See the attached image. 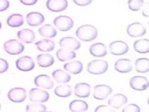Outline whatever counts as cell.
Segmentation results:
<instances>
[{"mask_svg":"<svg viewBox=\"0 0 149 112\" xmlns=\"http://www.w3.org/2000/svg\"><path fill=\"white\" fill-rule=\"evenodd\" d=\"M0 111H1V104H0Z\"/></svg>","mask_w":149,"mask_h":112,"instance_id":"b9f144b4","label":"cell"},{"mask_svg":"<svg viewBox=\"0 0 149 112\" xmlns=\"http://www.w3.org/2000/svg\"><path fill=\"white\" fill-rule=\"evenodd\" d=\"M74 3L77 6H81V7H84V6H88L93 2V0H73Z\"/></svg>","mask_w":149,"mask_h":112,"instance_id":"8d00e7d4","label":"cell"},{"mask_svg":"<svg viewBox=\"0 0 149 112\" xmlns=\"http://www.w3.org/2000/svg\"><path fill=\"white\" fill-rule=\"evenodd\" d=\"M2 28V23H1V22H0V29Z\"/></svg>","mask_w":149,"mask_h":112,"instance_id":"60d3db41","label":"cell"},{"mask_svg":"<svg viewBox=\"0 0 149 112\" xmlns=\"http://www.w3.org/2000/svg\"><path fill=\"white\" fill-rule=\"evenodd\" d=\"M147 30L141 22H133L130 23L127 28V33L129 36L133 38H138L145 35Z\"/></svg>","mask_w":149,"mask_h":112,"instance_id":"30bf717a","label":"cell"},{"mask_svg":"<svg viewBox=\"0 0 149 112\" xmlns=\"http://www.w3.org/2000/svg\"><path fill=\"white\" fill-rule=\"evenodd\" d=\"M123 112H140L141 111V108L135 104H130L126 105L123 109Z\"/></svg>","mask_w":149,"mask_h":112,"instance_id":"836d02e7","label":"cell"},{"mask_svg":"<svg viewBox=\"0 0 149 112\" xmlns=\"http://www.w3.org/2000/svg\"><path fill=\"white\" fill-rule=\"evenodd\" d=\"M18 39L26 44H31L35 40V33L30 29H22L17 33Z\"/></svg>","mask_w":149,"mask_h":112,"instance_id":"ffe728a7","label":"cell"},{"mask_svg":"<svg viewBox=\"0 0 149 112\" xmlns=\"http://www.w3.org/2000/svg\"><path fill=\"white\" fill-rule=\"evenodd\" d=\"M37 63L41 68H47L54 63V57L50 54H40L37 56Z\"/></svg>","mask_w":149,"mask_h":112,"instance_id":"484cf974","label":"cell"},{"mask_svg":"<svg viewBox=\"0 0 149 112\" xmlns=\"http://www.w3.org/2000/svg\"><path fill=\"white\" fill-rule=\"evenodd\" d=\"M112 93V88L107 85H97L93 88V98L98 100H104Z\"/></svg>","mask_w":149,"mask_h":112,"instance_id":"8fae6325","label":"cell"},{"mask_svg":"<svg viewBox=\"0 0 149 112\" xmlns=\"http://www.w3.org/2000/svg\"><path fill=\"white\" fill-rule=\"evenodd\" d=\"M109 49L113 56H122L129 51V45L124 41L115 40L109 45Z\"/></svg>","mask_w":149,"mask_h":112,"instance_id":"5b68a950","label":"cell"},{"mask_svg":"<svg viewBox=\"0 0 149 112\" xmlns=\"http://www.w3.org/2000/svg\"><path fill=\"white\" fill-rule=\"evenodd\" d=\"M134 51L141 54H147L149 52V40H136L134 43Z\"/></svg>","mask_w":149,"mask_h":112,"instance_id":"f1b7e54d","label":"cell"},{"mask_svg":"<svg viewBox=\"0 0 149 112\" xmlns=\"http://www.w3.org/2000/svg\"><path fill=\"white\" fill-rule=\"evenodd\" d=\"M10 7V2L8 0H0V12L8 10Z\"/></svg>","mask_w":149,"mask_h":112,"instance_id":"74e56055","label":"cell"},{"mask_svg":"<svg viewBox=\"0 0 149 112\" xmlns=\"http://www.w3.org/2000/svg\"><path fill=\"white\" fill-rule=\"evenodd\" d=\"M22 4L24 5H27V6H32V5H34L38 0H19Z\"/></svg>","mask_w":149,"mask_h":112,"instance_id":"f35d334b","label":"cell"},{"mask_svg":"<svg viewBox=\"0 0 149 112\" xmlns=\"http://www.w3.org/2000/svg\"><path fill=\"white\" fill-rule=\"evenodd\" d=\"M75 35L80 40L84 42H90L98 37V30L93 25H82L76 29Z\"/></svg>","mask_w":149,"mask_h":112,"instance_id":"6da1fadb","label":"cell"},{"mask_svg":"<svg viewBox=\"0 0 149 112\" xmlns=\"http://www.w3.org/2000/svg\"><path fill=\"white\" fill-rule=\"evenodd\" d=\"M7 24L10 28H19L23 25L24 20L23 16L21 14L10 15L7 19Z\"/></svg>","mask_w":149,"mask_h":112,"instance_id":"83f0119b","label":"cell"},{"mask_svg":"<svg viewBox=\"0 0 149 112\" xmlns=\"http://www.w3.org/2000/svg\"><path fill=\"white\" fill-rule=\"evenodd\" d=\"M130 86L134 91H145L148 88L149 81L144 76H134L130 80Z\"/></svg>","mask_w":149,"mask_h":112,"instance_id":"8992f818","label":"cell"},{"mask_svg":"<svg viewBox=\"0 0 149 112\" xmlns=\"http://www.w3.org/2000/svg\"><path fill=\"white\" fill-rule=\"evenodd\" d=\"M34 84L40 88L45 89H52L54 86V82L52 81L49 75L46 74H40L34 78Z\"/></svg>","mask_w":149,"mask_h":112,"instance_id":"5bb4252c","label":"cell"},{"mask_svg":"<svg viewBox=\"0 0 149 112\" xmlns=\"http://www.w3.org/2000/svg\"><path fill=\"white\" fill-rule=\"evenodd\" d=\"M88 72L91 74H102L108 70V63L104 60H93L88 64Z\"/></svg>","mask_w":149,"mask_h":112,"instance_id":"7a4b0ae2","label":"cell"},{"mask_svg":"<svg viewBox=\"0 0 149 112\" xmlns=\"http://www.w3.org/2000/svg\"><path fill=\"white\" fill-rule=\"evenodd\" d=\"M56 56L58 57V59L61 62H65V61H70L74 59L76 56V54L74 52V51L72 50H69L66 48H60L59 50L57 51Z\"/></svg>","mask_w":149,"mask_h":112,"instance_id":"44dd1931","label":"cell"},{"mask_svg":"<svg viewBox=\"0 0 149 112\" xmlns=\"http://www.w3.org/2000/svg\"><path fill=\"white\" fill-rule=\"evenodd\" d=\"M59 45L62 48H66L69 50H79L81 47V43L73 37H64L62 38L59 41Z\"/></svg>","mask_w":149,"mask_h":112,"instance_id":"9a60e30c","label":"cell"},{"mask_svg":"<svg viewBox=\"0 0 149 112\" xmlns=\"http://www.w3.org/2000/svg\"><path fill=\"white\" fill-rule=\"evenodd\" d=\"M68 7L67 0H47L46 8L52 12H62Z\"/></svg>","mask_w":149,"mask_h":112,"instance_id":"7c38bea8","label":"cell"},{"mask_svg":"<svg viewBox=\"0 0 149 112\" xmlns=\"http://www.w3.org/2000/svg\"><path fill=\"white\" fill-rule=\"evenodd\" d=\"M144 4L143 0H129L128 5L129 9L132 11H138L140 10Z\"/></svg>","mask_w":149,"mask_h":112,"instance_id":"d6a6232c","label":"cell"},{"mask_svg":"<svg viewBox=\"0 0 149 112\" xmlns=\"http://www.w3.org/2000/svg\"><path fill=\"white\" fill-rule=\"evenodd\" d=\"M89 52L93 56L103 57L107 55V49L103 43H95L89 47Z\"/></svg>","mask_w":149,"mask_h":112,"instance_id":"d6986e66","label":"cell"},{"mask_svg":"<svg viewBox=\"0 0 149 112\" xmlns=\"http://www.w3.org/2000/svg\"><path fill=\"white\" fill-rule=\"evenodd\" d=\"M53 79L58 83H67L71 80L70 74L62 70H56L52 72Z\"/></svg>","mask_w":149,"mask_h":112,"instance_id":"4316f807","label":"cell"},{"mask_svg":"<svg viewBox=\"0 0 149 112\" xmlns=\"http://www.w3.org/2000/svg\"><path fill=\"white\" fill-rule=\"evenodd\" d=\"M91 93V86L88 83L81 82L75 85L74 86V95L79 98H88Z\"/></svg>","mask_w":149,"mask_h":112,"instance_id":"ac0fdd59","label":"cell"},{"mask_svg":"<svg viewBox=\"0 0 149 112\" xmlns=\"http://www.w3.org/2000/svg\"><path fill=\"white\" fill-rule=\"evenodd\" d=\"M64 70L68 71L70 74H80L83 70V64L80 61H74V62H70L64 64L63 66Z\"/></svg>","mask_w":149,"mask_h":112,"instance_id":"7402d4cb","label":"cell"},{"mask_svg":"<svg viewBox=\"0 0 149 112\" xmlns=\"http://www.w3.org/2000/svg\"><path fill=\"white\" fill-rule=\"evenodd\" d=\"M115 70L116 71L122 73V74H126V73H130V71L133 70V66H132V63L130 59H126V58H122L118 60L115 63Z\"/></svg>","mask_w":149,"mask_h":112,"instance_id":"2e32d148","label":"cell"},{"mask_svg":"<svg viewBox=\"0 0 149 112\" xmlns=\"http://www.w3.org/2000/svg\"><path fill=\"white\" fill-rule=\"evenodd\" d=\"M50 95L49 93L40 88H33L29 92V99L31 102H37V103H45L49 100Z\"/></svg>","mask_w":149,"mask_h":112,"instance_id":"52a82bcc","label":"cell"},{"mask_svg":"<svg viewBox=\"0 0 149 112\" xmlns=\"http://www.w3.org/2000/svg\"><path fill=\"white\" fill-rule=\"evenodd\" d=\"M27 98V92L22 87H15L9 91L8 98L13 103H22Z\"/></svg>","mask_w":149,"mask_h":112,"instance_id":"9c48e42d","label":"cell"},{"mask_svg":"<svg viewBox=\"0 0 149 112\" xmlns=\"http://www.w3.org/2000/svg\"><path fill=\"white\" fill-rule=\"evenodd\" d=\"M27 23L31 27H38L45 22V16L39 12H30L27 15Z\"/></svg>","mask_w":149,"mask_h":112,"instance_id":"e0dca14e","label":"cell"},{"mask_svg":"<svg viewBox=\"0 0 149 112\" xmlns=\"http://www.w3.org/2000/svg\"><path fill=\"white\" fill-rule=\"evenodd\" d=\"M46 111V107L42 103L33 102L26 107V111L28 112H45Z\"/></svg>","mask_w":149,"mask_h":112,"instance_id":"1f68e13d","label":"cell"},{"mask_svg":"<svg viewBox=\"0 0 149 112\" xmlns=\"http://www.w3.org/2000/svg\"><path fill=\"white\" fill-rule=\"evenodd\" d=\"M54 93L59 98H68L71 95V86L69 85L58 86L54 90Z\"/></svg>","mask_w":149,"mask_h":112,"instance_id":"4dcf8cb0","label":"cell"},{"mask_svg":"<svg viewBox=\"0 0 149 112\" xmlns=\"http://www.w3.org/2000/svg\"><path fill=\"white\" fill-rule=\"evenodd\" d=\"M35 46L37 47V49L42 52H49L54 50L55 47V44L52 40H39L37 42H35Z\"/></svg>","mask_w":149,"mask_h":112,"instance_id":"603a6c76","label":"cell"},{"mask_svg":"<svg viewBox=\"0 0 149 112\" xmlns=\"http://www.w3.org/2000/svg\"><path fill=\"white\" fill-rule=\"evenodd\" d=\"M3 49L10 55H19L24 51L25 46L22 45V43L18 40H10L4 42Z\"/></svg>","mask_w":149,"mask_h":112,"instance_id":"3957f363","label":"cell"},{"mask_svg":"<svg viewBox=\"0 0 149 112\" xmlns=\"http://www.w3.org/2000/svg\"><path fill=\"white\" fill-rule=\"evenodd\" d=\"M116 110H114L112 107L111 106H107V105H100L98 107H96L95 112H111L115 111Z\"/></svg>","mask_w":149,"mask_h":112,"instance_id":"e575fe53","label":"cell"},{"mask_svg":"<svg viewBox=\"0 0 149 112\" xmlns=\"http://www.w3.org/2000/svg\"><path fill=\"white\" fill-rule=\"evenodd\" d=\"M135 70L138 73H148L149 71V59L148 58H138L134 63Z\"/></svg>","mask_w":149,"mask_h":112,"instance_id":"f546056e","label":"cell"},{"mask_svg":"<svg viewBox=\"0 0 149 112\" xmlns=\"http://www.w3.org/2000/svg\"><path fill=\"white\" fill-rule=\"evenodd\" d=\"M15 66H16L17 70H19L20 71L28 72V71H31L34 69L35 63L32 57L29 56H24L16 60Z\"/></svg>","mask_w":149,"mask_h":112,"instance_id":"ba28073f","label":"cell"},{"mask_svg":"<svg viewBox=\"0 0 149 112\" xmlns=\"http://www.w3.org/2000/svg\"><path fill=\"white\" fill-rule=\"evenodd\" d=\"M9 70V63L6 60L0 58V74L5 73Z\"/></svg>","mask_w":149,"mask_h":112,"instance_id":"d590c367","label":"cell"},{"mask_svg":"<svg viewBox=\"0 0 149 112\" xmlns=\"http://www.w3.org/2000/svg\"><path fill=\"white\" fill-rule=\"evenodd\" d=\"M142 15L144 16H146L147 18L149 16L148 15V3H147L146 5H144L143 7V10H142Z\"/></svg>","mask_w":149,"mask_h":112,"instance_id":"ab89813d","label":"cell"},{"mask_svg":"<svg viewBox=\"0 0 149 112\" xmlns=\"http://www.w3.org/2000/svg\"><path fill=\"white\" fill-rule=\"evenodd\" d=\"M70 111L71 112H85L88 110V104L82 100H73L70 104Z\"/></svg>","mask_w":149,"mask_h":112,"instance_id":"d4e9b609","label":"cell"},{"mask_svg":"<svg viewBox=\"0 0 149 112\" xmlns=\"http://www.w3.org/2000/svg\"><path fill=\"white\" fill-rule=\"evenodd\" d=\"M128 102V98L122 94V93H118L116 95H113L111 98L109 99L108 104L109 106L112 107L114 110H118L123 107Z\"/></svg>","mask_w":149,"mask_h":112,"instance_id":"4fadbf2b","label":"cell"},{"mask_svg":"<svg viewBox=\"0 0 149 112\" xmlns=\"http://www.w3.org/2000/svg\"><path fill=\"white\" fill-rule=\"evenodd\" d=\"M53 24L60 31L67 32L70 30L74 26L73 20L68 15H59L53 21Z\"/></svg>","mask_w":149,"mask_h":112,"instance_id":"277c9868","label":"cell"},{"mask_svg":"<svg viewBox=\"0 0 149 112\" xmlns=\"http://www.w3.org/2000/svg\"><path fill=\"white\" fill-rule=\"evenodd\" d=\"M39 33L40 36L48 38V39H52L57 36L58 32L57 29L52 27L50 24H45L44 26H42L41 28H39Z\"/></svg>","mask_w":149,"mask_h":112,"instance_id":"cb8c5ba5","label":"cell"}]
</instances>
